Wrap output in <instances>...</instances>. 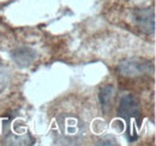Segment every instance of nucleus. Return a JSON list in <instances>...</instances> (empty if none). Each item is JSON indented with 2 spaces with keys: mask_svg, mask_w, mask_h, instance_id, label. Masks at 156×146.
Listing matches in <instances>:
<instances>
[{
  "mask_svg": "<svg viewBox=\"0 0 156 146\" xmlns=\"http://www.w3.org/2000/svg\"><path fill=\"white\" fill-rule=\"evenodd\" d=\"M114 96H115V90L112 85H106L103 86L100 92H98V101H100V106H101V109L105 114H107L112 104H113V99H114Z\"/></svg>",
  "mask_w": 156,
  "mask_h": 146,
  "instance_id": "39448f33",
  "label": "nucleus"
},
{
  "mask_svg": "<svg viewBox=\"0 0 156 146\" xmlns=\"http://www.w3.org/2000/svg\"><path fill=\"white\" fill-rule=\"evenodd\" d=\"M117 70L124 77L137 78V77L153 73L154 66L149 60H145L142 57H129L119 62Z\"/></svg>",
  "mask_w": 156,
  "mask_h": 146,
  "instance_id": "f03ea898",
  "label": "nucleus"
},
{
  "mask_svg": "<svg viewBox=\"0 0 156 146\" xmlns=\"http://www.w3.org/2000/svg\"><path fill=\"white\" fill-rule=\"evenodd\" d=\"M10 83V72L6 67L0 65V92L2 91Z\"/></svg>",
  "mask_w": 156,
  "mask_h": 146,
  "instance_id": "423d86ee",
  "label": "nucleus"
},
{
  "mask_svg": "<svg viewBox=\"0 0 156 146\" xmlns=\"http://www.w3.org/2000/svg\"><path fill=\"white\" fill-rule=\"evenodd\" d=\"M118 115L125 120L127 126V138L131 139V134L135 133V128L138 126L140 117V106L135 96L125 95L119 103Z\"/></svg>",
  "mask_w": 156,
  "mask_h": 146,
  "instance_id": "f257e3e1",
  "label": "nucleus"
},
{
  "mask_svg": "<svg viewBox=\"0 0 156 146\" xmlns=\"http://www.w3.org/2000/svg\"><path fill=\"white\" fill-rule=\"evenodd\" d=\"M133 19L140 31L148 35L155 33V11L153 7L136 9L133 11Z\"/></svg>",
  "mask_w": 156,
  "mask_h": 146,
  "instance_id": "7ed1b4c3",
  "label": "nucleus"
},
{
  "mask_svg": "<svg viewBox=\"0 0 156 146\" xmlns=\"http://www.w3.org/2000/svg\"><path fill=\"white\" fill-rule=\"evenodd\" d=\"M10 55L12 61L20 67H29L37 59V53L35 52V49L28 46H20L12 49Z\"/></svg>",
  "mask_w": 156,
  "mask_h": 146,
  "instance_id": "20e7f679",
  "label": "nucleus"
}]
</instances>
